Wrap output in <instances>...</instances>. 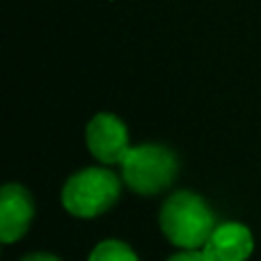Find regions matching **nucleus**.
Wrapping results in <instances>:
<instances>
[{"label": "nucleus", "instance_id": "1", "mask_svg": "<svg viewBox=\"0 0 261 261\" xmlns=\"http://www.w3.org/2000/svg\"><path fill=\"white\" fill-rule=\"evenodd\" d=\"M158 225L165 239L181 250H202L218 227L206 199L190 190H176L165 199Z\"/></svg>", "mask_w": 261, "mask_h": 261}, {"label": "nucleus", "instance_id": "2", "mask_svg": "<svg viewBox=\"0 0 261 261\" xmlns=\"http://www.w3.org/2000/svg\"><path fill=\"white\" fill-rule=\"evenodd\" d=\"M122 195V181L108 167H85L69 176L62 188V206L76 218H96L113 208Z\"/></svg>", "mask_w": 261, "mask_h": 261}, {"label": "nucleus", "instance_id": "3", "mask_svg": "<svg viewBox=\"0 0 261 261\" xmlns=\"http://www.w3.org/2000/svg\"><path fill=\"white\" fill-rule=\"evenodd\" d=\"M122 179L138 195H158L170 188L179 172V161L172 149L163 144H138L124 156Z\"/></svg>", "mask_w": 261, "mask_h": 261}, {"label": "nucleus", "instance_id": "4", "mask_svg": "<svg viewBox=\"0 0 261 261\" xmlns=\"http://www.w3.org/2000/svg\"><path fill=\"white\" fill-rule=\"evenodd\" d=\"M85 142L87 149L96 161L106 165L122 163L128 153V126L113 113H99L90 119L85 128Z\"/></svg>", "mask_w": 261, "mask_h": 261}, {"label": "nucleus", "instance_id": "5", "mask_svg": "<svg viewBox=\"0 0 261 261\" xmlns=\"http://www.w3.org/2000/svg\"><path fill=\"white\" fill-rule=\"evenodd\" d=\"M35 218V199L23 186L7 184L0 193V239L3 243H14L30 229Z\"/></svg>", "mask_w": 261, "mask_h": 261}, {"label": "nucleus", "instance_id": "6", "mask_svg": "<svg viewBox=\"0 0 261 261\" xmlns=\"http://www.w3.org/2000/svg\"><path fill=\"white\" fill-rule=\"evenodd\" d=\"M202 250L211 261H245L254 250V239L241 222H222Z\"/></svg>", "mask_w": 261, "mask_h": 261}, {"label": "nucleus", "instance_id": "7", "mask_svg": "<svg viewBox=\"0 0 261 261\" xmlns=\"http://www.w3.org/2000/svg\"><path fill=\"white\" fill-rule=\"evenodd\" d=\"M87 261H140L138 254L133 252V248L126 245L124 241H101L94 250H92L90 259Z\"/></svg>", "mask_w": 261, "mask_h": 261}, {"label": "nucleus", "instance_id": "8", "mask_svg": "<svg viewBox=\"0 0 261 261\" xmlns=\"http://www.w3.org/2000/svg\"><path fill=\"white\" fill-rule=\"evenodd\" d=\"M167 261H211V259L206 257L204 250H184V252L174 254V257H170Z\"/></svg>", "mask_w": 261, "mask_h": 261}, {"label": "nucleus", "instance_id": "9", "mask_svg": "<svg viewBox=\"0 0 261 261\" xmlns=\"http://www.w3.org/2000/svg\"><path fill=\"white\" fill-rule=\"evenodd\" d=\"M21 261H60V259L48 252H32V254H25Z\"/></svg>", "mask_w": 261, "mask_h": 261}]
</instances>
